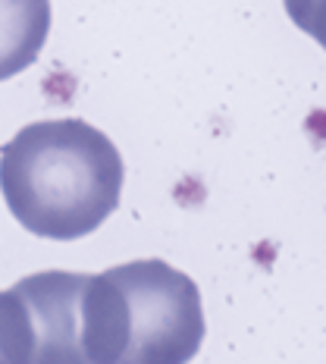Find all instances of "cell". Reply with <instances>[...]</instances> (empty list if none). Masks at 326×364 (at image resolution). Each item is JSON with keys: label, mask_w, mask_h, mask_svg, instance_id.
<instances>
[{"label": "cell", "mask_w": 326, "mask_h": 364, "mask_svg": "<svg viewBox=\"0 0 326 364\" xmlns=\"http://www.w3.org/2000/svg\"><path fill=\"white\" fill-rule=\"evenodd\" d=\"M35 333L26 301L13 289H0V364H32Z\"/></svg>", "instance_id": "obj_5"}, {"label": "cell", "mask_w": 326, "mask_h": 364, "mask_svg": "<svg viewBox=\"0 0 326 364\" xmlns=\"http://www.w3.org/2000/svg\"><path fill=\"white\" fill-rule=\"evenodd\" d=\"M204 333L198 283L166 261L145 257L88 277V364H188Z\"/></svg>", "instance_id": "obj_2"}, {"label": "cell", "mask_w": 326, "mask_h": 364, "mask_svg": "<svg viewBox=\"0 0 326 364\" xmlns=\"http://www.w3.org/2000/svg\"><path fill=\"white\" fill-rule=\"evenodd\" d=\"M50 32V0H0V82L26 73Z\"/></svg>", "instance_id": "obj_4"}, {"label": "cell", "mask_w": 326, "mask_h": 364, "mask_svg": "<svg viewBox=\"0 0 326 364\" xmlns=\"http://www.w3.org/2000/svg\"><path fill=\"white\" fill-rule=\"evenodd\" d=\"M126 166L116 145L85 119H41L0 148V192L22 230L75 242L119 208Z\"/></svg>", "instance_id": "obj_1"}, {"label": "cell", "mask_w": 326, "mask_h": 364, "mask_svg": "<svg viewBox=\"0 0 326 364\" xmlns=\"http://www.w3.org/2000/svg\"><path fill=\"white\" fill-rule=\"evenodd\" d=\"M85 286L88 273L72 270H41L13 286L32 317V364H88Z\"/></svg>", "instance_id": "obj_3"}, {"label": "cell", "mask_w": 326, "mask_h": 364, "mask_svg": "<svg viewBox=\"0 0 326 364\" xmlns=\"http://www.w3.org/2000/svg\"><path fill=\"white\" fill-rule=\"evenodd\" d=\"M283 4L295 26L326 50V0H283Z\"/></svg>", "instance_id": "obj_6"}]
</instances>
